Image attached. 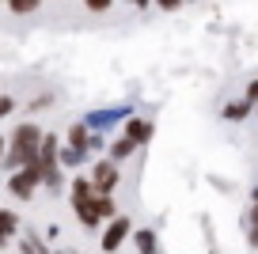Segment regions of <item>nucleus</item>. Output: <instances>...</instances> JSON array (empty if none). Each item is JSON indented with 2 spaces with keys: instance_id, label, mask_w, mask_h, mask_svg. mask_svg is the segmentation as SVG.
I'll list each match as a JSON object with an SVG mask.
<instances>
[{
  "instance_id": "423d86ee",
  "label": "nucleus",
  "mask_w": 258,
  "mask_h": 254,
  "mask_svg": "<svg viewBox=\"0 0 258 254\" xmlns=\"http://www.w3.org/2000/svg\"><path fill=\"white\" fill-rule=\"evenodd\" d=\"M129 231H133V220H129V216H114V220L106 224V231H103V250L114 254L121 243H125Z\"/></svg>"
},
{
  "instance_id": "6e6552de",
  "label": "nucleus",
  "mask_w": 258,
  "mask_h": 254,
  "mask_svg": "<svg viewBox=\"0 0 258 254\" xmlns=\"http://www.w3.org/2000/svg\"><path fill=\"white\" fill-rule=\"evenodd\" d=\"M69 144H73V148H80V152H88L91 144H95V137H88V129H84L80 121H76V125L69 129Z\"/></svg>"
},
{
  "instance_id": "412c9836",
  "label": "nucleus",
  "mask_w": 258,
  "mask_h": 254,
  "mask_svg": "<svg viewBox=\"0 0 258 254\" xmlns=\"http://www.w3.org/2000/svg\"><path fill=\"white\" fill-rule=\"evenodd\" d=\"M0 246H4V235H0Z\"/></svg>"
},
{
  "instance_id": "f8f14e48",
  "label": "nucleus",
  "mask_w": 258,
  "mask_h": 254,
  "mask_svg": "<svg viewBox=\"0 0 258 254\" xmlns=\"http://www.w3.org/2000/svg\"><path fill=\"white\" fill-rule=\"evenodd\" d=\"M243 228H247V243H250V246L258 250V205L250 209V216L243 220Z\"/></svg>"
},
{
  "instance_id": "20e7f679",
  "label": "nucleus",
  "mask_w": 258,
  "mask_h": 254,
  "mask_svg": "<svg viewBox=\"0 0 258 254\" xmlns=\"http://www.w3.org/2000/svg\"><path fill=\"white\" fill-rule=\"evenodd\" d=\"M38 186H42V178H38V167H34V163L16 167V171H12V182H8L12 198H19V201H31Z\"/></svg>"
},
{
  "instance_id": "4be33fe9",
  "label": "nucleus",
  "mask_w": 258,
  "mask_h": 254,
  "mask_svg": "<svg viewBox=\"0 0 258 254\" xmlns=\"http://www.w3.org/2000/svg\"><path fill=\"white\" fill-rule=\"evenodd\" d=\"M152 254H160V250H152Z\"/></svg>"
},
{
  "instance_id": "a211bd4d",
  "label": "nucleus",
  "mask_w": 258,
  "mask_h": 254,
  "mask_svg": "<svg viewBox=\"0 0 258 254\" xmlns=\"http://www.w3.org/2000/svg\"><path fill=\"white\" fill-rule=\"evenodd\" d=\"M12 106H16V103H12L8 95H0V118H4V114H12Z\"/></svg>"
},
{
  "instance_id": "4468645a",
  "label": "nucleus",
  "mask_w": 258,
  "mask_h": 254,
  "mask_svg": "<svg viewBox=\"0 0 258 254\" xmlns=\"http://www.w3.org/2000/svg\"><path fill=\"white\" fill-rule=\"evenodd\" d=\"M42 0H8V8L16 12V16H27V12H34Z\"/></svg>"
},
{
  "instance_id": "9b49d317",
  "label": "nucleus",
  "mask_w": 258,
  "mask_h": 254,
  "mask_svg": "<svg viewBox=\"0 0 258 254\" xmlns=\"http://www.w3.org/2000/svg\"><path fill=\"white\" fill-rule=\"evenodd\" d=\"M247 114H250V103H247V99H239V103L224 106V118H228V121H243Z\"/></svg>"
},
{
  "instance_id": "f3484780",
  "label": "nucleus",
  "mask_w": 258,
  "mask_h": 254,
  "mask_svg": "<svg viewBox=\"0 0 258 254\" xmlns=\"http://www.w3.org/2000/svg\"><path fill=\"white\" fill-rule=\"evenodd\" d=\"M163 12H175V8H182V0H156Z\"/></svg>"
},
{
  "instance_id": "7ed1b4c3",
  "label": "nucleus",
  "mask_w": 258,
  "mask_h": 254,
  "mask_svg": "<svg viewBox=\"0 0 258 254\" xmlns=\"http://www.w3.org/2000/svg\"><path fill=\"white\" fill-rule=\"evenodd\" d=\"M57 137H42V148H38V159H34V167H38V178L42 186H46L49 194H61V159H57Z\"/></svg>"
},
{
  "instance_id": "0eeeda50",
  "label": "nucleus",
  "mask_w": 258,
  "mask_h": 254,
  "mask_svg": "<svg viewBox=\"0 0 258 254\" xmlns=\"http://www.w3.org/2000/svg\"><path fill=\"white\" fill-rule=\"evenodd\" d=\"M125 137H129L133 144H148V141L156 137V125H152V121H145V118H133V121L125 125Z\"/></svg>"
},
{
  "instance_id": "f03ea898",
  "label": "nucleus",
  "mask_w": 258,
  "mask_h": 254,
  "mask_svg": "<svg viewBox=\"0 0 258 254\" xmlns=\"http://www.w3.org/2000/svg\"><path fill=\"white\" fill-rule=\"evenodd\" d=\"M69 201H73L76 216H80V224L88 231H95L99 224V213H95V186H91V178H73V186H69Z\"/></svg>"
},
{
  "instance_id": "2eb2a0df",
  "label": "nucleus",
  "mask_w": 258,
  "mask_h": 254,
  "mask_svg": "<svg viewBox=\"0 0 258 254\" xmlns=\"http://www.w3.org/2000/svg\"><path fill=\"white\" fill-rule=\"evenodd\" d=\"M84 4H88V12H106L114 0H84Z\"/></svg>"
},
{
  "instance_id": "9d476101",
  "label": "nucleus",
  "mask_w": 258,
  "mask_h": 254,
  "mask_svg": "<svg viewBox=\"0 0 258 254\" xmlns=\"http://www.w3.org/2000/svg\"><path fill=\"white\" fill-rule=\"evenodd\" d=\"M133 148H137V144L129 141V137H121V141H114V148H110V159H114V163H121V159H129V156H133Z\"/></svg>"
},
{
  "instance_id": "aec40b11",
  "label": "nucleus",
  "mask_w": 258,
  "mask_h": 254,
  "mask_svg": "<svg viewBox=\"0 0 258 254\" xmlns=\"http://www.w3.org/2000/svg\"><path fill=\"white\" fill-rule=\"evenodd\" d=\"M0 156H4V137H0Z\"/></svg>"
},
{
  "instance_id": "39448f33",
  "label": "nucleus",
  "mask_w": 258,
  "mask_h": 254,
  "mask_svg": "<svg viewBox=\"0 0 258 254\" xmlns=\"http://www.w3.org/2000/svg\"><path fill=\"white\" fill-rule=\"evenodd\" d=\"M91 186H95V194H114V186H118V163L114 159H99L91 167Z\"/></svg>"
},
{
  "instance_id": "ddd939ff",
  "label": "nucleus",
  "mask_w": 258,
  "mask_h": 254,
  "mask_svg": "<svg viewBox=\"0 0 258 254\" xmlns=\"http://www.w3.org/2000/svg\"><path fill=\"white\" fill-rule=\"evenodd\" d=\"M137 250L141 254H152L156 250V231H137Z\"/></svg>"
},
{
  "instance_id": "1a4fd4ad",
  "label": "nucleus",
  "mask_w": 258,
  "mask_h": 254,
  "mask_svg": "<svg viewBox=\"0 0 258 254\" xmlns=\"http://www.w3.org/2000/svg\"><path fill=\"white\" fill-rule=\"evenodd\" d=\"M19 231V216L12 213V209H0V235L8 239V235H16Z\"/></svg>"
},
{
  "instance_id": "f257e3e1",
  "label": "nucleus",
  "mask_w": 258,
  "mask_h": 254,
  "mask_svg": "<svg viewBox=\"0 0 258 254\" xmlns=\"http://www.w3.org/2000/svg\"><path fill=\"white\" fill-rule=\"evenodd\" d=\"M42 129L34 125V121H27V125H16V133H12V144L8 152L0 156V163H4V171H16V167H27L38 159V148H42Z\"/></svg>"
},
{
  "instance_id": "6ab92c4d",
  "label": "nucleus",
  "mask_w": 258,
  "mask_h": 254,
  "mask_svg": "<svg viewBox=\"0 0 258 254\" xmlns=\"http://www.w3.org/2000/svg\"><path fill=\"white\" fill-rule=\"evenodd\" d=\"M250 201H254V205H258V186H254V190H250Z\"/></svg>"
},
{
  "instance_id": "dca6fc26",
  "label": "nucleus",
  "mask_w": 258,
  "mask_h": 254,
  "mask_svg": "<svg viewBox=\"0 0 258 254\" xmlns=\"http://www.w3.org/2000/svg\"><path fill=\"white\" fill-rule=\"evenodd\" d=\"M243 99H247V103H250V106H254V103H258V80H250V84H247V95H243Z\"/></svg>"
}]
</instances>
